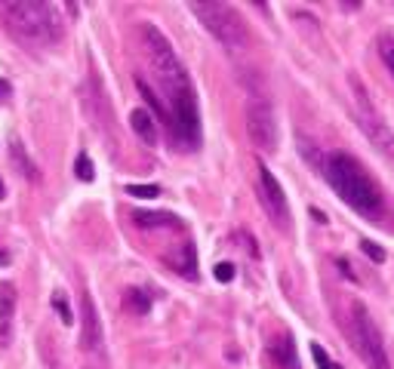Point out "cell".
Wrapping results in <instances>:
<instances>
[{
	"label": "cell",
	"mask_w": 394,
	"mask_h": 369,
	"mask_svg": "<svg viewBox=\"0 0 394 369\" xmlns=\"http://www.w3.org/2000/svg\"><path fill=\"white\" fill-rule=\"evenodd\" d=\"M102 323H99V311H96V301L90 299V292L80 299V345L84 351L99 354L102 351Z\"/></svg>",
	"instance_id": "cell-9"
},
{
	"label": "cell",
	"mask_w": 394,
	"mask_h": 369,
	"mask_svg": "<svg viewBox=\"0 0 394 369\" xmlns=\"http://www.w3.org/2000/svg\"><path fill=\"white\" fill-rule=\"evenodd\" d=\"M379 56H382L385 68L394 77V37H379Z\"/></svg>",
	"instance_id": "cell-19"
},
{
	"label": "cell",
	"mask_w": 394,
	"mask_h": 369,
	"mask_svg": "<svg viewBox=\"0 0 394 369\" xmlns=\"http://www.w3.org/2000/svg\"><path fill=\"white\" fill-rule=\"evenodd\" d=\"M351 90H354V95H358V120H361V127H363V132H367L370 139L379 145V148H385L388 154H394V136L388 132V127L382 123V117L373 111V105H370V95H367V90H363V84L358 77H351Z\"/></svg>",
	"instance_id": "cell-8"
},
{
	"label": "cell",
	"mask_w": 394,
	"mask_h": 369,
	"mask_svg": "<svg viewBox=\"0 0 394 369\" xmlns=\"http://www.w3.org/2000/svg\"><path fill=\"white\" fill-rule=\"evenodd\" d=\"M167 265L176 271V274L188 277V280H197V253H195V243H182L176 246L173 253L167 256Z\"/></svg>",
	"instance_id": "cell-11"
},
{
	"label": "cell",
	"mask_w": 394,
	"mask_h": 369,
	"mask_svg": "<svg viewBox=\"0 0 394 369\" xmlns=\"http://www.w3.org/2000/svg\"><path fill=\"white\" fill-rule=\"evenodd\" d=\"M10 93H13V86L6 84V80H0V102H6V99H10Z\"/></svg>",
	"instance_id": "cell-25"
},
{
	"label": "cell",
	"mask_w": 394,
	"mask_h": 369,
	"mask_svg": "<svg viewBox=\"0 0 394 369\" xmlns=\"http://www.w3.org/2000/svg\"><path fill=\"white\" fill-rule=\"evenodd\" d=\"M130 127H132V132H136L145 145H158V123H154V117L148 114L145 108L132 111V114H130Z\"/></svg>",
	"instance_id": "cell-13"
},
{
	"label": "cell",
	"mask_w": 394,
	"mask_h": 369,
	"mask_svg": "<svg viewBox=\"0 0 394 369\" xmlns=\"http://www.w3.org/2000/svg\"><path fill=\"white\" fill-rule=\"evenodd\" d=\"M0 201H3V182H0Z\"/></svg>",
	"instance_id": "cell-28"
},
{
	"label": "cell",
	"mask_w": 394,
	"mask_h": 369,
	"mask_svg": "<svg viewBox=\"0 0 394 369\" xmlns=\"http://www.w3.org/2000/svg\"><path fill=\"white\" fill-rule=\"evenodd\" d=\"M213 274H215V280H219V283H232V280H234V265L219 262V265L213 268Z\"/></svg>",
	"instance_id": "cell-23"
},
{
	"label": "cell",
	"mask_w": 394,
	"mask_h": 369,
	"mask_svg": "<svg viewBox=\"0 0 394 369\" xmlns=\"http://www.w3.org/2000/svg\"><path fill=\"white\" fill-rule=\"evenodd\" d=\"M126 194L148 201V197H158V194H160V188H158V184H126Z\"/></svg>",
	"instance_id": "cell-21"
},
{
	"label": "cell",
	"mask_w": 394,
	"mask_h": 369,
	"mask_svg": "<svg viewBox=\"0 0 394 369\" xmlns=\"http://www.w3.org/2000/svg\"><path fill=\"white\" fill-rule=\"evenodd\" d=\"M348 338H351L354 351L361 354V360L367 363V369H391L388 363V351L382 345L373 317H370L367 305L354 301L351 305V317H348Z\"/></svg>",
	"instance_id": "cell-5"
},
{
	"label": "cell",
	"mask_w": 394,
	"mask_h": 369,
	"mask_svg": "<svg viewBox=\"0 0 394 369\" xmlns=\"http://www.w3.org/2000/svg\"><path fill=\"white\" fill-rule=\"evenodd\" d=\"M0 22L16 37L34 47L62 40V16L47 0H0Z\"/></svg>",
	"instance_id": "cell-3"
},
{
	"label": "cell",
	"mask_w": 394,
	"mask_h": 369,
	"mask_svg": "<svg viewBox=\"0 0 394 369\" xmlns=\"http://www.w3.org/2000/svg\"><path fill=\"white\" fill-rule=\"evenodd\" d=\"M10 160H13V166L19 169L22 175H25L28 182H37L40 179V173H37V166H34V160L25 154V148H22L19 142H10Z\"/></svg>",
	"instance_id": "cell-15"
},
{
	"label": "cell",
	"mask_w": 394,
	"mask_h": 369,
	"mask_svg": "<svg viewBox=\"0 0 394 369\" xmlns=\"http://www.w3.org/2000/svg\"><path fill=\"white\" fill-rule=\"evenodd\" d=\"M324 175L330 182V188L351 206L354 212L367 219H379L385 210L382 191L376 188V182L367 175V169L361 166V160H354L345 151H333L324 160Z\"/></svg>",
	"instance_id": "cell-2"
},
{
	"label": "cell",
	"mask_w": 394,
	"mask_h": 369,
	"mask_svg": "<svg viewBox=\"0 0 394 369\" xmlns=\"http://www.w3.org/2000/svg\"><path fill=\"white\" fill-rule=\"evenodd\" d=\"M361 249H363V253H367L370 258H373V262H385V249H382V246H376L373 240H363V243H361Z\"/></svg>",
	"instance_id": "cell-24"
},
{
	"label": "cell",
	"mask_w": 394,
	"mask_h": 369,
	"mask_svg": "<svg viewBox=\"0 0 394 369\" xmlns=\"http://www.w3.org/2000/svg\"><path fill=\"white\" fill-rule=\"evenodd\" d=\"M148 65L154 71V80L160 86V102L167 108V136L179 151H197L200 145V114H197V95L191 86V77L179 62L176 49L151 22H142L139 28Z\"/></svg>",
	"instance_id": "cell-1"
},
{
	"label": "cell",
	"mask_w": 394,
	"mask_h": 369,
	"mask_svg": "<svg viewBox=\"0 0 394 369\" xmlns=\"http://www.w3.org/2000/svg\"><path fill=\"white\" fill-rule=\"evenodd\" d=\"M336 265H339V268H342V274H345V277H351V280H354V274H351V271H348V262H345V258H339V262H336Z\"/></svg>",
	"instance_id": "cell-26"
},
{
	"label": "cell",
	"mask_w": 394,
	"mask_h": 369,
	"mask_svg": "<svg viewBox=\"0 0 394 369\" xmlns=\"http://www.w3.org/2000/svg\"><path fill=\"white\" fill-rule=\"evenodd\" d=\"M247 132H250L252 145L262 148L265 154L278 151V120H274V111L262 95L250 99V105H247Z\"/></svg>",
	"instance_id": "cell-6"
},
{
	"label": "cell",
	"mask_w": 394,
	"mask_h": 369,
	"mask_svg": "<svg viewBox=\"0 0 394 369\" xmlns=\"http://www.w3.org/2000/svg\"><path fill=\"white\" fill-rule=\"evenodd\" d=\"M3 265H10V256H6L3 249H0V268H3Z\"/></svg>",
	"instance_id": "cell-27"
},
{
	"label": "cell",
	"mask_w": 394,
	"mask_h": 369,
	"mask_svg": "<svg viewBox=\"0 0 394 369\" xmlns=\"http://www.w3.org/2000/svg\"><path fill=\"white\" fill-rule=\"evenodd\" d=\"M13 317H16V286L13 283H0V345L13 342Z\"/></svg>",
	"instance_id": "cell-10"
},
{
	"label": "cell",
	"mask_w": 394,
	"mask_h": 369,
	"mask_svg": "<svg viewBox=\"0 0 394 369\" xmlns=\"http://www.w3.org/2000/svg\"><path fill=\"white\" fill-rule=\"evenodd\" d=\"M123 308H126L130 314H139V317H142V314L151 311V295L142 292V290H126V292H123Z\"/></svg>",
	"instance_id": "cell-17"
},
{
	"label": "cell",
	"mask_w": 394,
	"mask_h": 369,
	"mask_svg": "<svg viewBox=\"0 0 394 369\" xmlns=\"http://www.w3.org/2000/svg\"><path fill=\"white\" fill-rule=\"evenodd\" d=\"M268 354L271 360L278 363V369H299V357H296V345H293V336H280L268 345Z\"/></svg>",
	"instance_id": "cell-12"
},
{
	"label": "cell",
	"mask_w": 394,
	"mask_h": 369,
	"mask_svg": "<svg viewBox=\"0 0 394 369\" xmlns=\"http://www.w3.org/2000/svg\"><path fill=\"white\" fill-rule=\"evenodd\" d=\"M191 13L200 19V25L210 31L225 49H243L250 43L247 22L237 16L234 6L219 3V0H195Z\"/></svg>",
	"instance_id": "cell-4"
},
{
	"label": "cell",
	"mask_w": 394,
	"mask_h": 369,
	"mask_svg": "<svg viewBox=\"0 0 394 369\" xmlns=\"http://www.w3.org/2000/svg\"><path fill=\"white\" fill-rule=\"evenodd\" d=\"M259 201H262L265 212L280 231L289 228V206H287V197H284V188L280 182L274 179V173L265 164H259Z\"/></svg>",
	"instance_id": "cell-7"
},
{
	"label": "cell",
	"mask_w": 394,
	"mask_h": 369,
	"mask_svg": "<svg viewBox=\"0 0 394 369\" xmlns=\"http://www.w3.org/2000/svg\"><path fill=\"white\" fill-rule=\"evenodd\" d=\"M311 357H315V363H317V369H342L336 360H330L326 357V351L321 348V345H311Z\"/></svg>",
	"instance_id": "cell-22"
},
{
	"label": "cell",
	"mask_w": 394,
	"mask_h": 369,
	"mask_svg": "<svg viewBox=\"0 0 394 369\" xmlns=\"http://www.w3.org/2000/svg\"><path fill=\"white\" fill-rule=\"evenodd\" d=\"M53 308H56V314L62 317L65 327H68V323H74V314H71V308H68V299H65L62 292H56V295H53Z\"/></svg>",
	"instance_id": "cell-20"
},
{
	"label": "cell",
	"mask_w": 394,
	"mask_h": 369,
	"mask_svg": "<svg viewBox=\"0 0 394 369\" xmlns=\"http://www.w3.org/2000/svg\"><path fill=\"white\" fill-rule=\"evenodd\" d=\"M136 86H139V93H142V99L148 102V108L154 111V114H158V120L163 123V127H167V108H163V102H160V95L151 90V84H148L145 77H136Z\"/></svg>",
	"instance_id": "cell-16"
},
{
	"label": "cell",
	"mask_w": 394,
	"mask_h": 369,
	"mask_svg": "<svg viewBox=\"0 0 394 369\" xmlns=\"http://www.w3.org/2000/svg\"><path fill=\"white\" fill-rule=\"evenodd\" d=\"M74 173H77L80 182H93L96 179V169H93L90 154H77V160H74Z\"/></svg>",
	"instance_id": "cell-18"
},
{
	"label": "cell",
	"mask_w": 394,
	"mask_h": 369,
	"mask_svg": "<svg viewBox=\"0 0 394 369\" xmlns=\"http://www.w3.org/2000/svg\"><path fill=\"white\" fill-rule=\"evenodd\" d=\"M132 221L139 228H182V221L173 216V212H148V210H136L132 212Z\"/></svg>",
	"instance_id": "cell-14"
}]
</instances>
